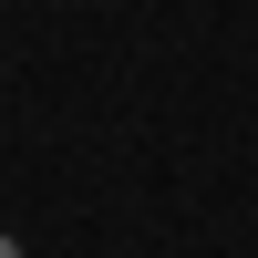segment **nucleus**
<instances>
[{
    "instance_id": "nucleus-1",
    "label": "nucleus",
    "mask_w": 258,
    "mask_h": 258,
    "mask_svg": "<svg viewBox=\"0 0 258 258\" xmlns=\"http://www.w3.org/2000/svg\"><path fill=\"white\" fill-rule=\"evenodd\" d=\"M0 258H21V238H0Z\"/></svg>"
}]
</instances>
